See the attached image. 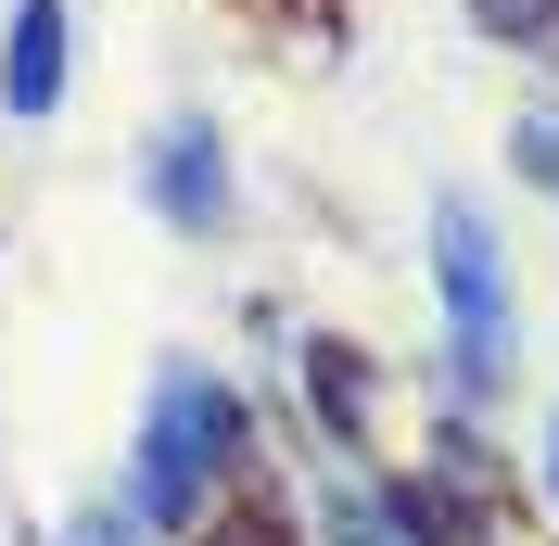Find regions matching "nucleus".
Returning a JSON list of instances; mask_svg holds the SVG:
<instances>
[{"instance_id": "nucleus-7", "label": "nucleus", "mask_w": 559, "mask_h": 546, "mask_svg": "<svg viewBox=\"0 0 559 546\" xmlns=\"http://www.w3.org/2000/svg\"><path fill=\"white\" fill-rule=\"evenodd\" d=\"M191 546H293L267 509H229V521H191Z\"/></svg>"}, {"instance_id": "nucleus-9", "label": "nucleus", "mask_w": 559, "mask_h": 546, "mask_svg": "<svg viewBox=\"0 0 559 546\" xmlns=\"http://www.w3.org/2000/svg\"><path fill=\"white\" fill-rule=\"evenodd\" d=\"M471 13H484V26H547L559 0H471Z\"/></svg>"}, {"instance_id": "nucleus-4", "label": "nucleus", "mask_w": 559, "mask_h": 546, "mask_svg": "<svg viewBox=\"0 0 559 546\" xmlns=\"http://www.w3.org/2000/svg\"><path fill=\"white\" fill-rule=\"evenodd\" d=\"M64 90V0H13V51H0V103L13 115H51Z\"/></svg>"}, {"instance_id": "nucleus-2", "label": "nucleus", "mask_w": 559, "mask_h": 546, "mask_svg": "<svg viewBox=\"0 0 559 546\" xmlns=\"http://www.w3.org/2000/svg\"><path fill=\"white\" fill-rule=\"evenodd\" d=\"M432 268H445V306H457V369L496 381V369H509V293H496V241H484L471 204L432 216Z\"/></svg>"}, {"instance_id": "nucleus-6", "label": "nucleus", "mask_w": 559, "mask_h": 546, "mask_svg": "<svg viewBox=\"0 0 559 546\" xmlns=\"http://www.w3.org/2000/svg\"><path fill=\"white\" fill-rule=\"evenodd\" d=\"M306 381H318V407H331V432H356V407H369V369H356L344 343H306Z\"/></svg>"}, {"instance_id": "nucleus-3", "label": "nucleus", "mask_w": 559, "mask_h": 546, "mask_svg": "<svg viewBox=\"0 0 559 546\" xmlns=\"http://www.w3.org/2000/svg\"><path fill=\"white\" fill-rule=\"evenodd\" d=\"M153 204H166L178 229H216V216H229V166H216V128H166V140H153Z\"/></svg>"}, {"instance_id": "nucleus-10", "label": "nucleus", "mask_w": 559, "mask_h": 546, "mask_svg": "<svg viewBox=\"0 0 559 546\" xmlns=\"http://www.w3.org/2000/svg\"><path fill=\"white\" fill-rule=\"evenodd\" d=\"M522 166H534V178H559V128H547V115L522 128Z\"/></svg>"}, {"instance_id": "nucleus-8", "label": "nucleus", "mask_w": 559, "mask_h": 546, "mask_svg": "<svg viewBox=\"0 0 559 546\" xmlns=\"http://www.w3.org/2000/svg\"><path fill=\"white\" fill-rule=\"evenodd\" d=\"M64 546H128V509H76V534Z\"/></svg>"}, {"instance_id": "nucleus-5", "label": "nucleus", "mask_w": 559, "mask_h": 546, "mask_svg": "<svg viewBox=\"0 0 559 546\" xmlns=\"http://www.w3.org/2000/svg\"><path fill=\"white\" fill-rule=\"evenodd\" d=\"M394 521H407L419 546H457V534H471V521H484V509H471L457 483H394Z\"/></svg>"}, {"instance_id": "nucleus-1", "label": "nucleus", "mask_w": 559, "mask_h": 546, "mask_svg": "<svg viewBox=\"0 0 559 546\" xmlns=\"http://www.w3.org/2000/svg\"><path fill=\"white\" fill-rule=\"evenodd\" d=\"M229 458H242V394H229V381H204V369H178L166 394H153V432H140V496H128V509L191 534V521H204V483L229 471Z\"/></svg>"}, {"instance_id": "nucleus-11", "label": "nucleus", "mask_w": 559, "mask_h": 546, "mask_svg": "<svg viewBox=\"0 0 559 546\" xmlns=\"http://www.w3.org/2000/svg\"><path fill=\"white\" fill-rule=\"evenodd\" d=\"M331 546H394V534H382L369 509H331Z\"/></svg>"}, {"instance_id": "nucleus-12", "label": "nucleus", "mask_w": 559, "mask_h": 546, "mask_svg": "<svg viewBox=\"0 0 559 546\" xmlns=\"http://www.w3.org/2000/svg\"><path fill=\"white\" fill-rule=\"evenodd\" d=\"M547 471H559V432H547Z\"/></svg>"}]
</instances>
